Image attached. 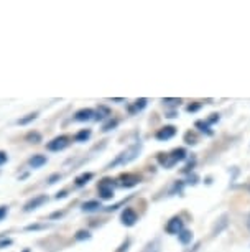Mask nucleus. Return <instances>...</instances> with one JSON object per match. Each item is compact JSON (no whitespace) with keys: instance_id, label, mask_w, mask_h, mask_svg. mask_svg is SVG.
Listing matches in <instances>:
<instances>
[{"instance_id":"obj_1","label":"nucleus","mask_w":250,"mask_h":252,"mask_svg":"<svg viewBox=\"0 0 250 252\" xmlns=\"http://www.w3.org/2000/svg\"><path fill=\"white\" fill-rule=\"evenodd\" d=\"M140 150H141V144L130 145L129 149H127L125 152H122V154L117 157L114 161H112V163L109 165V168H112V166H117V165H127V163H130L132 160H135L137 157H139Z\"/></svg>"},{"instance_id":"obj_2","label":"nucleus","mask_w":250,"mask_h":252,"mask_svg":"<svg viewBox=\"0 0 250 252\" xmlns=\"http://www.w3.org/2000/svg\"><path fill=\"white\" fill-rule=\"evenodd\" d=\"M185 158H186L185 149H176V150H173L171 154H162L158 157V160L165 165V168H169V166H173L174 163H178V161H181Z\"/></svg>"},{"instance_id":"obj_3","label":"nucleus","mask_w":250,"mask_h":252,"mask_svg":"<svg viewBox=\"0 0 250 252\" xmlns=\"http://www.w3.org/2000/svg\"><path fill=\"white\" fill-rule=\"evenodd\" d=\"M97 189L101 199H112V196H114V182L111 178H104L99 182Z\"/></svg>"},{"instance_id":"obj_4","label":"nucleus","mask_w":250,"mask_h":252,"mask_svg":"<svg viewBox=\"0 0 250 252\" xmlns=\"http://www.w3.org/2000/svg\"><path fill=\"white\" fill-rule=\"evenodd\" d=\"M68 145H69L68 137L59 135V137H56V139L51 140V142H48V144H46V149H48L50 152H61V150H64Z\"/></svg>"},{"instance_id":"obj_5","label":"nucleus","mask_w":250,"mask_h":252,"mask_svg":"<svg viewBox=\"0 0 250 252\" xmlns=\"http://www.w3.org/2000/svg\"><path fill=\"white\" fill-rule=\"evenodd\" d=\"M46 201H48V196H46V194H38V196L31 198L30 201H28L25 206H23V211H25V213L35 211V209H38L40 206H43Z\"/></svg>"},{"instance_id":"obj_6","label":"nucleus","mask_w":250,"mask_h":252,"mask_svg":"<svg viewBox=\"0 0 250 252\" xmlns=\"http://www.w3.org/2000/svg\"><path fill=\"white\" fill-rule=\"evenodd\" d=\"M167 232L168 234H180V232L185 229V224H183V220L181 218H178V216H174V218H171L168 222H167Z\"/></svg>"},{"instance_id":"obj_7","label":"nucleus","mask_w":250,"mask_h":252,"mask_svg":"<svg viewBox=\"0 0 250 252\" xmlns=\"http://www.w3.org/2000/svg\"><path fill=\"white\" fill-rule=\"evenodd\" d=\"M120 221H122V224H124V226L130 227V226H134L137 221H139V216H137V213L132 208H125L124 211H122V215H120Z\"/></svg>"},{"instance_id":"obj_8","label":"nucleus","mask_w":250,"mask_h":252,"mask_svg":"<svg viewBox=\"0 0 250 252\" xmlns=\"http://www.w3.org/2000/svg\"><path fill=\"white\" fill-rule=\"evenodd\" d=\"M139 183H140V177L135 173H125L119 178V185L120 187H125V188H132Z\"/></svg>"},{"instance_id":"obj_9","label":"nucleus","mask_w":250,"mask_h":252,"mask_svg":"<svg viewBox=\"0 0 250 252\" xmlns=\"http://www.w3.org/2000/svg\"><path fill=\"white\" fill-rule=\"evenodd\" d=\"M176 135V127H173V126H165L162 127L158 132H157V139L160 142H165V140H169V139H173V137Z\"/></svg>"},{"instance_id":"obj_10","label":"nucleus","mask_w":250,"mask_h":252,"mask_svg":"<svg viewBox=\"0 0 250 252\" xmlns=\"http://www.w3.org/2000/svg\"><path fill=\"white\" fill-rule=\"evenodd\" d=\"M94 111L92 109H81V111H78L76 114H74V121L78 122H87L91 121V119H94Z\"/></svg>"},{"instance_id":"obj_11","label":"nucleus","mask_w":250,"mask_h":252,"mask_svg":"<svg viewBox=\"0 0 250 252\" xmlns=\"http://www.w3.org/2000/svg\"><path fill=\"white\" fill-rule=\"evenodd\" d=\"M46 161H48V158H46L45 155H33L30 160H28V163H30L31 168H41Z\"/></svg>"},{"instance_id":"obj_12","label":"nucleus","mask_w":250,"mask_h":252,"mask_svg":"<svg viewBox=\"0 0 250 252\" xmlns=\"http://www.w3.org/2000/svg\"><path fill=\"white\" fill-rule=\"evenodd\" d=\"M99 208H102L101 201H96V199H91V201H86L83 204V211L84 213H94V211H97Z\"/></svg>"},{"instance_id":"obj_13","label":"nucleus","mask_w":250,"mask_h":252,"mask_svg":"<svg viewBox=\"0 0 250 252\" xmlns=\"http://www.w3.org/2000/svg\"><path fill=\"white\" fill-rule=\"evenodd\" d=\"M94 175L91 172H87V173H83V175H79V177L74 180L76 182V187H84V185H87L89 182L92 180Z\"/></svg>"},{"instance_id":"obj_14","label":"nucleus","mask_w":250,"mask_h":252,"mask_svg":"<svg viewBox=\"0 0 250 252\" xmlns=\"http://www.w3.org/2000/svg\"><path fill=\"white\" fill-rule=\"evenodd\" d=\"M178 239H180L181 244H190L193 241V232L188 231V229H183L180 234H178Z\"/></svg>"},{"instance_id":"obj_15","label":"nucleus","mask_w":250,"mask_h":252,"mask_svg":"<svg viewBox=\"0 0 250 252\" xmlns=\"http://www.w3.org/2000/svg\"><path fill=\"white\" fill-rule=\"evenodd\" d=\"M89 137H91V130L83 129V130H79L76 135H74V140H76V142H86Z\"/></svg>"},{"instance_id":"obj_16","label":"nucleus","mask_w":250,"mask_h":252,"mask_svg":"<svg viewBox=\"0 0 250 252\" xmlns=\"http://www.w3.org/2000/svg\"><path fill=\"white\" fill-rule=\"evenodd\" d=\"M111 116V111L107 107H104V106H101L99 107V111H97V116L94 117L96 121H102V119H106V117H109Z\"/></svg>"},{"instance_id":"obj_17","label":"nucleus","mask_w":250,"mask_h":252,"mask_svg":"<svg viewBox=\"0 0 250 252\" xmlns=\"http://www.w3.org/2000/svg\"><path fill=\"white\" fill-rule=\"evenodd\" d=\"M36 117H38V114H36V112H33V114H28L27 117H23V119H18V124H20V126H27V124H30V122H33V121H35Z\"/></svg>"},{"instance_id":"obj_18","label":"nucleus","mask_w":250,"mask_h":252,"mask_svg":"<svg viewBox=\"0 0 250 252\" xmlns=\"http://www.w3.org/2000/svg\"><path fill=\"white\" fill-rule=\"evenodd\" d=\"M145 106H147V99H139V101H135L134 107H130V112H135V111H141Z\"/></svg>"},{"instance_id":"obj_19","label":"nucleus","mask_w":250,"mask_h":252,"mask_svg":"<svg viewBox=\"0 0 250 252\" xmlns=\"http://www.w3.org/2000/svg\"><path fill=\"white\" fill-rule=\"evenodd\" d=\"M196 127H199L201 132H206V134H212V130H211V127H209V124H207V122L197 121L196 122Z\"/></svg>"},{"instance_id":"obj_20","label":"nucleus","mask_w":250,"mask_h":252,"mask_svg":"<svg viewBox=\"0 0 250 252\" xmlns=\"http://www.w3.org/2000/svg\"><path fill=\"white\" fill-rule=\"evenodd\" d=\"M117 124H119V122H117V119H114V121H112V119H109V121H107V122L102 126V130H104V132L112 130V129H114V127L117 126Z\"/></svg>"},{"instance_id":"obj_21","label":"nucleus","mask_w":250,"mask_h":252,"mask_svg":"<svg viewBox=\"0 0 250 252\" xmlns=\"http://www.w3.org/2000/svg\"><path fill=\"white\" fill-rule=\"evenodd\" d=\"M27 140L33 142V144H38V142H41V135L38 132H30V134L27 135Z\"/></svg>"},{"instance_id":"obj_22","label":"nucleus","mask_w":250,"mask_h":252,"mask_svg":"<svg viewBox=\"0 0 250 252\" xmlns=\"http://www.w3.org/2000/svg\"><path fill=\"white\" fill-rule=\"evenodd\" d=\"M143 252H160V244H158V241H155L152 242V244H148L147 247H145V251Z\"/></svg>"},{"instance_id":"obj_23","label":"nucleus","mask_w":250,"mask_h":252,"mask_svg":"<svg viewBox=\"0 0 250 252\" xmlns=\"http://www.w3.org/2000/svg\"><path fill=\"white\" fill-rule=\"evenodd\" d=\"M74 237H76L78 241H84V239H89V237H91V234H89L87 231H79Z\"/></svg>"},{"instance_id":"obj_24","label":"nucleus","mask_w":250,"mask_h":252,"mask_svg":"<svg viewBox=\"0 0 250 252\" xmlns=\"http://www.w3.org/2000/svg\"><path fill=\"white\" fill-rule=\"evenodd\" d=\"M165 104H169V106H178L181 102V99H163Z\"/></svg>"},{"instance_id":"obj_25","label":"nucleus","mask_w":250,"mask_h":252,"mask_svg":"<svg viewBox=\"0 0 250 252\" xmlns=\"http://www.w3.org/2000/svg\"><path fill=\"white\" fill-rule=\"evenodd\" d=\"M186 144H196V135L191 134V132H188V134H186Z\"/></svg>"},{"instance_id":"obj_26","label":"nucleus","mask_w":250,"mask_h":252,"mask_svg":"<svg viewBox=\"0 0 250 252\" xmlns=\"http://www.w3.org/2000/svg\"><path fill=\"white\" fill-rule=\"evenodd\" d=\"M7 213H8L7 206H0V221H3V218L7 216Z\"/></svg>"},{"instance_id":"obj_27","label":"nucleus","mask_w":250,"mask_h":252,"mask_svg":"<svg viewBox=\"0 0 250 252\" xmlns=\"http://www.w3.org/2000/svg\"><path fill=\"white\" fill-rule=\"evenodd\" d=\"M7 160H8V155L5 154V152H2V150H0V165L7 163Z\"/></svg>"},{"instance_id":"obj_28","label":"nucleus","mask_w":250,"mask_h":252,"mask_svg":"<svg viewBox=\"0 0 250 252\" xmlns=\"http://www.w3.org/2000/svg\"><path fill=\"white\" fill-rule=\"evenodd\" d=\"M12 244V239H2L0 241V249H3L5 246H10Z\"/></svg>"},{"instance_id":"obj_29","label":"nucleus","mask_w":250,"mask_h":252,"mask_svg":"<svg viewBox=\"0 0 250 252\" xmlns=\"http://www.w3.org/2000/svg\"><path fill=\"white\" fill-rule=\"evenodd\" d=\"M59 178H61V175H59V173H56V175H53V177H50L48 183H50V185H53V183H56V180H59Z\"/></svg>"},{"instance_id":"obj_30","label":"nucleus","mask_w":250,"mask_h":252,"mask_svg":"<svg viewBox=\"0 0 250 252\" xmlns=\"http://www.w3.org/2000/svg\"><path fill=\"white\" fill-rule=\"evenodd\" d=\"M197 109H199V104H194V106H188V112L197 111Z\"/></svg>"},{"instance_id":"obj_31","label":"nucleus","mask_w":250,"mask_h":252,"mask_svg":"<svg viewBox=\"0 0 250 252\" xmlns=\"http://www.w3.org/2000/svg\"><path fill=\"white\" fill-rule=\"evenodd\" d=\"M63 215H64L63 211H59V213H53V215H51V220H55V218H61Z\"/></svg>"},{"instance_id":"obj_32","label":"nucleus","mask_w":250,"mask_h":252,"mask_svg":"<svg viewBox=\"0 0 250 252\" xmlns=\"http://www.w3.org/2000/svg\"><path fill=\"white\" fill-rule=\"evenodd\" d=\"M66 194H68V193H66V191H59L58 194H56V199H61V198H66Z\"/></svg>"},{"instance_id":"obj_33","label":"nucleus","mask_w":250,"mask_h":252,"mask_svg":"<svg viewBox=\"0 0 250 252\" xmlns=\"http://www.w3.org/2000/svg\"><path fill=\"white\" fill-rule=\"evenodd\" d=\"M127 246H129V241H127V242H125V244H124V246H122V247H120V249H119V252H124V251H127Z\"/></svg>"},{"instance_id":"obj_34","label":"nucleus","mask_w":250,"mask_h":252,"mask_svg":"<svg viewBox=\"0 0 250 252\" xmlns=\"http://www.w3.org/2000/svg\"><path fill=\"white\" fill-rule=\"evenodd\" d=\"M249 227H250V216H249Z\"/></svg>"},{"instance_id":"obj_35","label":"nucleus","mask_w":250,"mask_h":252,"mask_svg":"<svg viewBox=\"0 0 250 252\" xmlns=\"http://www.w3.org/2000/svg\"><path fill=\"white\" fill-rule=\"evenodd\" d=\"M25 252H30V251H25Z\"/></svg>"}]
</instances>
